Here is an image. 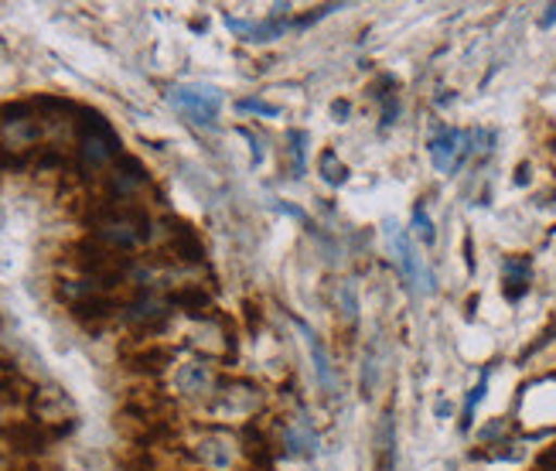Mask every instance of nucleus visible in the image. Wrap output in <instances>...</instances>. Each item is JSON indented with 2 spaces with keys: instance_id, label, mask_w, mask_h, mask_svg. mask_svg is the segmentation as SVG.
<instances>
[{
  "instance_id": "obj_9",
  "label": "nucleus",
  "mask_w": 556,
  "mask_h": 471,
  "mask_svg": "<svg viewBox=\"0 0 556 471\" xmlns=\"http://www.w3.org/2000/svg\"><path fill=\"white\" fill-rule=\"evenodd\" d=\"M195 458L208 471H229L236 464V441L229 434H223V431H208L195 444Z\"/></svg>"
},
{
  "instance_id": "obj_27",
  "label": "nucleus",
  "mask_w": 556,
  "mask_h": 471,
  "mask_svg": "<svg viewBox=\"0 0 556 471\" xmlns=\"http://www.w3.org/2000/svg\"><path fill=\"white\" fill-rule=\"evenodd\" d=\"M553 21H556V4H549V8H546V14L540 17V28H549Z\"/></svg>"
},
{
  "instance_id": "obj_24",
  "label": "nucleus",
  "mask_w": 556,
  "mask_h": 471,
  "mask_svg": "<svg viewBox=\"0 0 556 471\" xmlns=\"http://www.w3.org/2000/svg\"><path fill=\"white\" fill-rule=\"evenodd\" d=\"M485 389H489V373L478 380V386L471 389V396H468V407H465V420H462V427H471V417H475V407L485 400Z\"/></svg>"
},
{
  "instance_id": "obj_5",
  "label": "nucleus",
  "mask_w": 556,
  "mask_h": 471,
  "mask_svg": "<svg viewBox=\"0 0 556 471\" xmlns=\"http://www.w3.org/2000/svg\"><path fill=\"white\" fill-rule=\"evenodd\" d=\"M263 404V389L247 383V380H229V383H219V393H215V404H212V413L215 417H226V420H236V417H250L256 413Z\"/></svg>"
},
{
  "instance_id": "obj_22",
  "label": "nucleus",
  "mask_w": 556,
  "mask_h": 471,
  "mask_svg": "<svg viewBox=\"0 0 556 471\" xmlns=\"http://www.w3.org/2000/svg\"><path fill=\"white\" fill-rule=\"evenodd\" d=\"M409 230H414V236L420 239V243H433L438 239V233H433V222H430V215H427V209L424 206H417L414 209V219H409Z\"/></svg>"
},
{
  "instance_id": "obj_13",
  "label": "nucleus",
  "mask_w": 556,
  "mask_h": 471,
  "mask_svg": "<svg viewBox=\"0 0 556 471\" xmlns=\"http://www.w3.org/2000/svg\"><path fill=\"white\" fill-rule=\"evenodd\" d=\"M172 253L185 263H202L205 246L199 239V233L188 226V222H172Z\"/></svg>"
},
{
  "instance_id": "obj_11",
  "label": "nucleus",
  "mask_w": 556,
  "mask_h": 471,
  "mask_svg": "<svg viewBox=\"0 0 556 471\" xmlns=\"http://www.w3.org/2000/svg\"><path fill=\"white\" fill-rule=\"evenodd\" d=\"M376 471H396V417L386 407L376 427Z\"/></svg>"
},
{
  "instance_id": "obj_28",
  "label": "nucleus",
  "mask_w": 556,
  "mask_h": 471,
  "mask_svg": "<svg viewBox=\"0 0 556 471\" xmlns=\"http://www.w3.org/2000/svg\"><path fill=\"white\" fill-rule=\"evenodd\" d=\"M331 113H334L338 120H342V116H349V103H334V107H331Z\"/></svg>"
},
{
  "instance_id": "obj_2",
  "label": "nucleus",
  "mask_w": 556,
  "mask_h": 471,
  "mask_svg": "<svg viewBox=\"0 0 556 471\" xmlns=\"http://www.w3.org/2000/svg\"><path fill=\"white\" fill-rule=\"evenodd\" d=\"M76 137H79V147H76V168L83 178H92L100 175V171L113 168L119 158V137L113 134L110 120L96 110H79V120H76Z\"/></svg>"
},
{
  "instance_id": "obj_17",
  "label": "nucleus",
  "mask_w": 556,
  "mask_h": 471,
  "mask_svg": "<svg viewBox=\"0 0 556 471\" xmlns=\"http://www.w3.org/2000/svg\"><path fill=\"white\" fill-rule=\"evenodd\" d=\"M502 270H505V297H509V301H519V297L529 290V281H533V263L526 257H509Z\"/></svg>"
},
{
  "instance_id": "obj_19",
  "label": "nucleus",
  "mask_w": 556,
  "mask_h": 471,
  "mask_svg": "<svg viewBox=\"0 0 556 471\" xmlns=\"http://www.w3.org/2000/svg\"><path fill=\"white\" fill-rule=\"evenodd\" d=\"M318 175L325 178V185L338 188V185H345V182H349V164H345V161H338L334 151H325L321 161H318Z\"/></svg>"
},
{
  "instance_id": "obj_20",
  "label": "nucleus",
  "mask_w": 556,
  "mask_h": 471,
  "mask_svg": "<svg viewBox=\"0 0 556 471\" xmlns=\"http://www.w3.org/2000/svg\"><path fill=\"white\" fill-rule=\"evenodd\" d=\"M338 314H342V321L349 329L358 325V290H355V281H345L342 287H338Z\"/></svg>"
},
{
  "instance_id": "obj_26",
  "label": "nucleus",
  "mask_w": 556,
  "mask_h": 471,
  "mask_svg": "<svg viewBox=\"0 0 556 471\" xmlns=\"http://www.w3.org/2000/svg\"><path fill=\"white\" fill-rule=\"evenodd\" d=\"M28 396L21 393L17 380H0V404H24Z\"/></svg>"
},
{
  "instance_id": "obj_7",
  "label": "nucleus",
  "mask_w": 556,
  "mask_h": 471,
  "mask_svg": "<svg viewBox=\"0 0 556 471\" xmlns=\"http://www.w3.org/2000/svg\"><path fill=\"white\" fill-rule=\"evenodd\" d=\"M427 151H430L433 168H438L441 175H451V171H457V164H462L471 154V134L444 127V131H438V134L430 137Z\"/></svg>"
},
{
  "instance_id": "obj_16",
  "label": "nucleus",
  "mask_w": 556,
  "mask_h": 471,
  "mask_svg": "<svg viewBox=\"0 0 556 471\" xmlns=\"http://www.w3.org/2000/svg\"><path fill=\"white\" fill-rule=\"evenodd\" d=\"M314 448H318V437H314L311 431V420L307 417H290L287 424V455L290 458H301V455H311Z\"/></svg>"
},
{
  "instance_id": "obj_4",
  "label": "nucleus",
  "mask_w": 556,
  "mask_h": 471,
  "mask_svg": "<svg viewBox=\"0 0 556 471\" xmlns=\"http://www.w3.org/2000/svg\"><path fill=\"white\" fill-rule=\"evenodd\" d=\"M386 239H390V250H393V260L400 267L403 281L414 290H420V294H430L433 277H430V270L424 267V260L417 257V246H414V239H409V233L396 230L393 222H386Z\"/></svg>"
},
{
  "instance_id": "obj_23",
  "label": "nucleus",
  "mask_w": 556,
  "mask_h": 471,
  "mask_svg": "<svg viewBox=\"0 0 556 471\" xmlns=\"http://www.w3.org/2000/svg\"><path fill=\"white\" fill-rule=\"evenodd\" d=\"M290 154H294V175L301 178L304 175V161H307V134L304 131H290Z\"/></svg>"
},
{
  "instance_id": "obj_3",
  "label": "nucleus",
  "mask_w": 556,
  "mask_h": 471,
  "mask_svg": "<svg viewBox=\"0 0 556 471\" xmlns=\"http://www.w3.org/2000/svg\"><path fill=\"white\" fill-rule=\"evenodd\" d=\"M167 99H172V107L181 116L199 123V127H212L223 110V92L215 86H178V89H172Z\"/></svg>"
},
{
  "instance_id": "obj_18",
  "label": "nucleus",
  "mask_w": 556,
  "mask_h": 471,
  "mask_svg": "<svg viewBox=\"0 0 556 471\" xmlns=\"http://www.w3.org/2000/svg\"><path fill=\"white\" fill-rule=\"evenodd\" d=\"M167 308H181L191 318H205L208 308H212V297H208V290L188 284V287H181L175 294H167Z\"/></svg>"
},
{
  "instance_id": "obj_1",
  "label": "nucleus",
  "mask_w": 556,
  "mask_h": 471,
  "mask_svg": "<svg viewBox=\"0 0 556 471\" xmlns=\"http://www.w3.org/2000/svg\"><path fill=\"white\" fill-rule=\"evenodd\" d=\"M92 233L103 246L116 253H130L137 246H143L154 236V219L148 215V209L140 206H116V202H103L92 212Z\"/></svg>"
},
{
  "instance_id": "obj_15",
  "label": "nucleus",
  "mask_w": 556,
  "mask_h": 471,
  "mask_svg": "<svg viewBox=\"0 0 556 471\" xmlns=\"http://www.w3.org/2000/svg\"><path fill=\"white\" fill-rule=\"evenodd\" d=\"M0 434L11 441L14 451H41L48 437H52L41 424H11V427H0Z\"/></svg>"
},
{
  "instance_id": "obj_25",
  "label": "nucleus",
  "mask_w": 556,
  "mask_h": 471,
  "mask_svg": "<svg viewBox=\"0 0 556 471\" xmlns=\"http://www.w3.org/2000/svg\"><path fill=\"white\" fill-rule=\"evenodd\" d=\"M236 110H239V113H260V116H277V113H280V107L263 103V99H239Z\"/></svg>"
},
{
  "instance_id": "obj_6",
  "label": "nucleus",
  "mask_w": 556,
  "mask_h": 471,
  "mask_svg": "<svg viewBox=\"0 0 556 471\" xmlns=\"http://www.w3.org/2000/svg\"><path fill=\"white\" fill-rule=\"evenodd\" d=\"M148 185V168H143L137 158H119L113 164V171L106 175V202H116V206H130L134 195Z\"/></svg>"
},
{
  "instance_id": "obj_8",
  "label": "nucleus",
  "mask_w": 556,
  "mask_h": 471,
  "mask_svg": "<svg viewBox=\"0 0 556 471\" xmlns=\"http://www.w3.org/2000/svg\"><path fill=\"white\" fill-rule=\"evenodd\" d=\"M167 297H157L154 290H137L134 301L124 305V321L127 325H137V329H161L167 321Z\"/></svg>"
},
{
  "instance_id": "obj_21",
  "label": "nucleus",
  "mask_w": 556,
  "mask_h": 471,
  "mask_svg": "<svg viewBox=\"0 0 556 471\" xmlns=\"http://www.w3.org/2000/svg\"><path fill=\"white\" fill-rule=\"evenodd\" d=\"M172 359H175L172 349H148V352L134 356V369H140V373H161Z\"/></svg>"
},
{
  "instance_id": "obj_14",
  "label": "nucleus",
  "mask_w": 556,
  "mask_h": 471,
  "mask_svg": "<svg viewBox=\"0 0 556 471\" xmlns=\"http://www.w3.org/2000/svg\"><path fill=\"white\" fill-rule=\"evenodd\" d=\"M68 311L76 314L79 321H86V325H96V321L113 318V311H119V308H116V301H113V297H110L106 290H96V294L83 297L79 305H72Z\"/></svg>"
},
{
  "instance_id": "obj_10",
  "label": "nucleus",
  "mask_w": 556,
  "mask_h": 471,
  "mask_svg": "<svg viewBox=\"0 0 556 471\" xmlns=\"http://www.w3.org/2000/svg\"><path fill=\"white\" fill-rule=\"evenodd\" d=\"M175 389L181 396H188V400H199V396H208L215 389V373H212V365L208 362H199V359H191V362H181L175 369Z\"/></svg>"
},
{
  "instance_id": "obj_12",
  "label": "nucleus",
  "mask_w": 556,
  "mask_h": 471,
  "mask_svg": "<svg viewBox=\"0 0 556 471\" xmlns=\"http://www.w3.org/2000/svg\"><path fill=\"white\" fill-rule=\"evenodd\" d=\"M298 329H301V335H304V342H307V352H311V362H314V373H318V383H321V389L325 393H334V365H331V356H328V349H325V342L314 335L304 321H298Z\"/></svg>"
}]
</instances>
